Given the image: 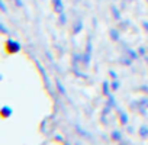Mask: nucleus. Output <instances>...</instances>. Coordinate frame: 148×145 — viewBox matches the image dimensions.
<instances>
[{"mask_svg":"<svg viewBox=\"0 0 148 145\" xmlns=\"http://www.w3.org/2000/svg\"><path fill=\"white\" fill-rule=\"evenodd\" d=\"M128 55H129L132 60H136V58H138V54H136L134 49H128Z\"/></svg>","mask_w":148,"mask_h":145,"instance_id":"f8f14e48","label":"nucleus"},{"mask_svg":"<svg viewBox=\"0 0 148 145\" xmlns=\"http://www.w3.org/2000/svg\"><path fill=\"white\" fill-rule=\"evenodd\" d=\"M103 93H105V96H110V93H109V83L108 81L103 83Z\"/></svg>","mask_w":148,"mask_h":145,"instance_id":"9d476101","label":"nucleus"},{"mask_svg":"<svg viewBox=\"0 0 148 145\" xmlns=\"http://www.w3.org/2000/svg\"><path fill=\"white\" fill-rule=\"evenodd\" d=\"M141 90L145 92V93H148V86H141Z\"/></svg>","mask_w":148,"mask_h":145,"instance_id":"b1692460","label":"nucleus"},{"mask_svg":"<svg viewBox=\"0 0 148 145\" xmlns=\"http://www.w3.org/2000/svg\"><path fill=\"white\" fill-rule=\"evenodd\" d=\"M0 6H2V10H3V12H6V10H8V9H6V5H5V2H3V0L0 2Z\"/></svg>","mask_w":148,"mask_h":145,"instance_id":"6ab92c4d","label":"nucleus"},{"mask_svg":"<svg viewBox=\"0 0 148 145\" xmlns=\"http://www.w3.org/2000/svg\"><path fill=\"white\" fill-rule=\"evenodd\" d=\"M90 57H92V42L89 41V42H87V47H86V52H84V57H83L84 65H89V64H90Z\"/></svg>","mask_w":148,"mask_h":145,"instance_id":"f03ea898","label":"nucleus"},{"mask_svg":"<svg viewBox=\"0 0 148 145\" xmlns=\"http://www.w3.org/2000/svg\"><path fill=\"white\" fill-rule=\"evenodd\" d=\"M112 138L116 139V141H122V138H121V132H119V131H113V132H112Z\"/></svg>","mask_w":148,"mask_h":145,"instance_id":"9b49d317","label":"nucleus"},{"mask_svg":"<svg viewBox=\"0 0 148 145\" xmlns=\"http://www.w3.org/2000/svg\"><path fill=\"white\" fill-rule=\"evenodd\" d=\"M109 74L112 76V79H115V80H116V77H118V74H116V72H115V71H109Z\"/></svg>","mask_w":148,"mask_h":145,"instance_id":"412c9836","label":"nucleus"},{"mask_svg":"<svg viewBox=\"0 0 148 145\" xmlns=\"http://www.w3.org/2000/svg\"><path fill=\"white\" fill-rule=\"evenodd\" d=\"M138 54H139V55H144V54H145V48H139V49H138Z\"/></svg>","mask_w":148,"mask_h":145,"instance_id":"4be33fe9","label":"nucleus"},{"mask_svg":"<svg viewBox=\"0 0 148 145\" xmlns=\"http://www.w3.org/2000/svg\"><path fill=\"white\" fill-rule=\"evenodd\" d=\"M110 36H112L113 41H118L119 39V34L116 32V29H110Z\"/></svg>","mask_w":148,"mask_h":145,"instance_id":"1a4fd4ad","label":"nucleus"},{"mask_svg":"<svg viewBox=\"0 0 148 145\" xmlns=\"http://www.w3.org/2000/svg\"><path fill=\"white\" fill-rule=\"evenodd\" d=\"M119 89V83L118 81H113L112 83V90H118Z\"/></svg>","mask_w":148,"mask_h":145,"instance_id":"a211bd4d","label":"nucleus"},{"mask_svg":"<svg viewBox=\"0 0 148 145\" xmlns=\"http://www.w3.org/2000/svg\"><path fill=\"white\" fill-rule=\"evenodd\" d=\"M138 105H139V106H144V107H148V99H141V100L138 102Z\"/></svg>","mask_w":148,"mask_h":145,"instance_id":"2eb2a0df","label":"nucleus"},{"mask_svg":"<svg viewBox=\"0 0 148 145\" xmlns=\"http://www.w3.org/2000/svg\"><path fill=\"white\" fill-rule=\"evenodd\" d=\"M109 97V102H108V106H110V107H116V103H115V99L112 97V96H108Z\"/></svg>","mask_w":148,"mask_h":145,"instance_id":"ddd939ff","label":"nucleus"},{"mask_svg":"<svg viewBox=\"0 0 148 145\" xmlns=\"http://www.w3.org/2000/svg\"><path fill=\"white\" fill-rule=\"evenodd\" d=\"M139 135H141V136H144V138H145V136H148V128H147L145 125H142V126L139 128Z\"/></svg>","mask_w":148,"mask_h":145,"instance_id":"6e6552de","label":"nucleus"},{"mask_svg":"<svg viewBox=\"0 0 148 145\" xmlns=\"http://www.w3.org/2000/svg\"><path fill=\"white\" fill-rule=\"evenodd\" d=\"M57 89H58V92H60V93H61L62 96H65V97H67V92H65V89L62 87L61 81H58V80H57Z\"/></svg>","mask_w":148,"mask_h":145,"instance_id":"0eeeda50","label":"nucleus"},{"mask_svg":"<svg viewBox=\"0 0 148 145\" xmlns=\"http://www.w3.org/2000/svg\"><path fill=\"white\" fill-rule=\"evenodd\" d=\"M12 113H13L12 107H9V106H3L2 107V116L3 118H9V116H12Z\"/></svg>","mask_w":148,"mask_h":145,"instance_id":"20e7f679","label":"nucleus"},{"mask_svg":"<svg viewBox=\"0 0 148 145\" xmlns=\"http://www.w3.org/2000/svg\"><path fill=\"white\" fill-rule=\"evenodd\" d=\"M147 61H148V58H147Z\"/></svg>","mask_w":148,"mask_h":145,"instance_id":"a878e982","label":"nucleus"},{"mask_svg":"<svg viewBox=\"0 0 148 145\" xmlns=\"http://www.w3.org/2000/svg\"><path fill=\"white\" fill-rule=\"evenodd\" d=\"M76 129H77V131H79V132H80V133H82V135H84V136H87V138H90V133H87V132H86V131H84V129H82V128H80V126H79V125H77V126H76Z\"/></svg>","mask_w":148,"mask_h":145,"instance_id":"4468645a","label":"nucleus"},{"mask_svg":"<svg viewBox=\"0 0 148 145\" xmlns=\"http://www.w3.org/2000/svg\"><path fill=\"white\" fill-rule=\"evenodd\" d=\"M119 119H121V123L122 125H128V115L122 110H119Z\"/></svg>","mask_w":148,"mask_h":145,"instance_id":"39448f33","label":"nucleus"},{"mask_svg":"<svg viewBox=\"0 0 148 145\" xmlns=\"http://www.w3.org/2000/svg\"><path fill=\"white\" fill-rule=\"evenodd\" d=\"M112 12H113V15H115V18L119 21L121 19V13H119V10L116 9V8H112Z\"/></svg>","mask_w":148,"mask_h":145,"instance_id":"dca6fc26","label":"nucleus"},{"mask_svg":"<svg viewBox=\"0 0 148 145\" xmlns=\"http://www.w3.org/2000/svg\"><path fill=\"white\" fill-rule=\"evenodd\" d=\"M144 28H145V29H148V22H144Z\"/></svg>","mask_w":148,"mask_h":145,"instance_id":"393cba45","label":"nucleus"},{"mask_svg":"<svg viewBox=\"0 0 148 145\" xmlns=\"http://www.w3.org/2000/svg\"><path fill=\"white\" fill-rule=\"evenodd\" d=\"M15 3H16V5L19 6V8H22V6H23V3H22V0H15Z\"/></svg>","mask_w":148,"mask_h":145,"instance_id":"5701e85b","label":"nucleus"},{"mask_svg":"<svg viewBox=\"0 0 148 145\" xmlns=\"http://www.w3.org/2000/svg\"><path fill=\"white\" fill-rule=\"evenodd\" d=\"M0 28H2V32H3V34H8V32H9V31L6 29V26H5L3 23H2V25H0Z\"/></svg>","mask_w":148,"mask_h":145,"instance_id":"aec40b11","label":"nucleus"},{"mask_svg":"<svg viewBox=\"0 0 148 145\" xmlns=\"http://www.w3.org/2000/svg\"><path fill=\"white\" fill-rule=\"evenodd\" d=\"M54 10L57 13H62L64 8H62V0H54Z\"/></svg>","mask_w":148,"mask_h":145,"instance_id":"7ed1b4c3","label":"nucleus"},{"mask_svg":"<svg viewBox=\"0 0 148 145\" xmlns=\"http://www.w3.org/2000/svg\"><path fill=\"white\" fill-rule=\"evenodd\" d=\"M6 47H8V51L9 52H12V54H16V52H19L21 51V44L18 42V41H15V39H9L8 41V44H6Z\"/></svg>","mask_w":148,"mask_h":145,"instance_id":"f257e3e1","label":"nucleus"},{"mask_svg":"<svg viewBox=\"0 0 148 145\" xmlns=\"http://www.w3.org/2000/svg\"><path fill=\"white\" fill-rule=\"evenodd\" d=\"M83 28V22L82 21H77L76 23H74V34H79Z\"/></svg>","mask_w":148,"mask_h":145,"instance_id":"423d86ee","label":"nucleus"},{"mask_svg":"<svg viewBox=\"0 0 148 145\" xmlns=\"http://www.w3.org/2000/svg\"><path fill=\"white\" fill-rule=\"evenodd\" d=\"M65 21H67L65 15H64V13H60V25H64V23H65Z\"/></svg>","mask_w":148,"mask_h":145,"instance_id":"f3484780","label":"nucleus"}]
</instances>
